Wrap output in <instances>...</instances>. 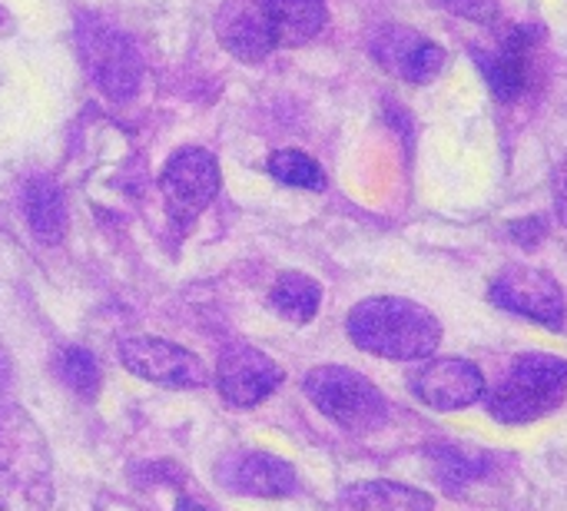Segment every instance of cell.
<instances>
[{"label":"cell","mask_w":567,"mask_h":511,"mask_svg":"<svg viewBox=\"0 0 567 511\" xmlns=\"http://www.w3.org/2000/svg\"><path fill=\"white\" fill-rule=\"evenodd\" d=\"M306 396L329 422L349 436H372L389 422V402L375 382L346 366L312 369L306 376Z\"/></svg>","instance_id":"277c9868"},{"label":"cell","mask_w":567,"mask_h":511,"mask_svg":"<svg viewBox=\"0 0 567 511\" xmlns=\"http://www.w3.org/2000/svg\"><path fill=\"white\" fill-rule=\"evenodd\" d=\"M551 193H555V209H558V219H561V223L567 226V156L561 160V166L555 170Z\"/></svg>","instance_id":"cb8c5ba5"},{"label":"cell","mask_w":567,"mask_h":511,"mask_svg":"<svg viewBox=\"0 0 567 511\" xmlns=\"http://www.w3.org/2000/svg\"><path fill=\"white\" fill-rule=\"evenodd\" d=\"M488 299L512 313L522 316L528 323H538L545 329H565L567 306L561 286L555 283L551 273L535 269V266H505L492 286H488Z\"/></svg>","instance_id":"52a82bcc"},{"label":"cell","mask_w":567,"mask_h":511,"mask_svg":"<svg viewBox=\"0 0 567 511\" xmlns=\"http://www.w3.org/2000/svg\"><path fill=\"white\" fill-rule=\"evenodd\" d=\"M266 166H269V173H272L279 183H286V186L312 190V193L326 190V170H322L309 153H302V150H292V146L276 150V153L269 156Z\"/></svg>","instance_id":"ffe728a7"},{"label":"cell","mask_w":567,"mask_h":511,"mask_svg":"<svg viewBox=\"0 0 567 511\" xmlns=\"http://www.w3.org/2000/svg\"><path fill=\"white\" fill-rule=\"evenodd\" d=\"M23 219L40 243H60L66 233V200L50 176H33L23 186Z\"/></svg>","instance_id":"9a60e30c"},{"label":"cell","mask_w":567,"mask_h":511,"mask_svg":"<svg viewBox=\"0 0 567 511\" xmlns=\"http://www.w3.org/2000/svg\"><path fill=\"white\" fill-rule=\"evenodd\" d=\"M452 13L475 20V23H492L498 17V0H442Z\"/></svg>","instance_id":"7402d4cb"},{"label":"cell","mask_w":567,"mask_h":511,"mask_svg":"<svg viewBox=\"0 0 567 511\" xmlns=\"http://www.w3.org/2000/svg\"><path fill=\"white\" fill-rule=\"evenodd\" d=\"M372 57L392 76H399L405 83H419V86L432 83L445 67V50L432 37H425L412 27H395V23L382 27L375 33Z\"/></svg>","instance_id":"7c38bea8"},{"label":"cell","mask_w":567,"mask_h":511,"mask_svg":"<svg viewBox=\"0 0 567 511\" xmlns=\"http://www.w3.org/2000/svg\"><path fill=\"white\" fill-rule=\"evenodd\" d=\"M272 33L276 47H302L326 27V0H259Z\"/></svg>","instance_id":"2e32d148"},{"label":"cell","mask_w":567,"mask_h":511,"mask_svg":"<svg viewBox=\"0 0 567 511\" xmlns=\"http://www.w3.org/2000/svg\"><path fill=\"white\" fill-rule=\"evenodd\" d=\"M159 193H163L166 213L176 226L196 223L219 193L216 156L209 150H199V146L176 150L159 173Z\"/></svg>","instance_id":"8992f818"},{"label":"cell","mask_w":567,"mask_h":511,"mask_svg":"<svg viewBox=\"0 0 567 511\" xmlns=\"http://www.w3.org/2000/svg\"><path fill=\"white\" fill-rule=\"evenodd\" d=\"M346 329L355 349L392 362L429 359L442 343V323L422 303L402 296H372L355 303Z\"/></svg>","instance_id":"6da1fadb"},{"label":"cell","mask_w":567,"mask_h":511,"mask_svg":"<svg viewBox=\"0 0 567 511\" xmlns=\"http://www.w3.org/2000/svg\"><path fill=\"white\" fill-rule=\"evenodd\" d=\"M567 396V362L548 352L515 356L505 379L485 392L488 412L505 426H528L551 416Z\"/></svg>","instance_id":"3957f363"},{"label":"cell","mask_w":567,"mask_h":511,"mask_svg":"<svg viewBox=\"0 0 567 511\" xmlns=\"http://www.w3.org/2000/svg\"><path fill=\"white\" fill-rule=\"evenodd\" d=\"M508 229H512L515 243H522L525 249H535L548 236V219L545 216H525V219H515Z\"/></svg>","instance_id":"603a6c76"},{"label":"cell","mask_w":567,"mask_h":511,"mask_svg":"<svg viewBox=\"0 0 567 511\" xmlns=\"http://www.w3.org/2000/svg\"><path fill=\"white\" fill-rule=\"evenodd\" d=\"M213 379H216L219 396L229 406L252 409V406L266 402L282 386L286 372L272 356H266V352H259L252 346H229L219 356Z\"/></svg>","instance_id":"30bf717a"},{"label":"cell","mask_w":567,"mask_h":511,"mask_svg":"<svg viewBox=\"0 0 567 511\" xmlns=\"http://www.w3.org/2000/svg\"><path fill=\"white\" fill-rule=\"evenodd\" d=\"M429 459L439 466L445 479H455V482H472L488 472V459L478 449H465V446H432Z\"/></svg>","instance_id":"44dd1931"},{"label":"cell","mask_w":567,"mask_h":511,"mask_svg":"<svg viewBox=\"0 0 567 511\" xmlns=\"http://www.w3.org/2000/svg\"><path fill=\"white\" fill-rule=\"evenodd\" d=\"M53 502V456L40 426L0 402V511H47Z\"/></svg>","instance_id":"7a4b0ae2"},{"label":"cell","mask_w":567,"mask_h":511,"mask_svg":"<svg viewBox=\"0 0 567 511\" xmlns=\"http://www.w3.org/2000/svg\"><path fill=\"white\" fill-rule=\"evenodd\" d=\"M226 482L249 499H289L296 492V469L279 456L249 452L233 466Z\"/></svg>","instance_id":"5bb4252c"},{"label":"cell","mask_w":567,"mask_h":511,"mask_svg":"<svg viewBox=\"0 0 567 511\" xmlns=\"http://www.w3.org/2000/svg\"><path fill=\"white\" fill-rule=\"evenodd\" d=\"M120 362L146 379V382H156V386H173V389H203L209 386V369L206 362L176 346V343H166V339H156V336H130L120 343Z\"/></svg>","instance_id":"ba28073f"},{"label":"cell","mask_w":567,"mask_h":511,"mask_svg":"<svg viewBox=\"0 0 567 511\" xmlns=\"http://www.w3.org/2000/svg\"><path fill=\"white\" fill-rule=\"evenodd\" d=\"M339 511H435V499L399 482H359L339 495Z\"/></svg>","instance_id":"e0dca14e"},{"label":"cell","mask_w":567,"mask_h":511,"mask_svg":"<svg viewBox=\"0 0 567 511\" xmlns=\"http://www.w3.org/2000/svg\"><path fill=\"white\" fill-rule=\"evenodd\" d=\"M216 37L243 63H259L276 50V33L259 0H226L216 13Z\"/></svg>","instance_id":"4fadbf2b"},{"label":"cell","mask_w":567,"mask_h":511,"mask_svg":"<svg viewBox=\"0 0 567 511\" xmlns=\"http://www.w3.org/2000/svg\"><path fill=\"white\" fill-rule=\"evenodd\" d=\"M412 392L429 409L455 412V409L475 406L488 392V382H485L482 369L468 359H455V356L432 359L429 356V362H422L412 372Z\"/></svg>","instance_id":"8fae6325"},{"label":"cell","mask_w":567,"mask_h":511,"mask_svg":"<svg viewBox=\"0 0 567 511\" xmlns=\"http://www.w3.org/2000/svg\"><path fill=\"white\" fill-rule=\"evenodd\" d=\"M76 53L93 80V86L106 100H130L140 90L143 80V60L126 33H120L113 23L100 17H83L76 20Z\"/></svg>","instance_id":"5b68a950"},{"label":"cell","mask_w":567,"mask_h":511,"mask_svg":"<svg viewBox=\"0 0 567 511\" xmlns=\"http://www.w3.org/2000/svg\"><path fill=\"white\" fill-rule=\"evenodd\" d=\"M176 511H206V509H203V505H196L193 499L179 495V502H176Z\"/></svg>","instance_id":"d4e9b609"},{"label":"cell","mask_w":567,"mask_h":511,"mask_svg":"<svg viewBox=\"0 0 567 511\" xmlns=\"http://www.w3.org/2000/svg\"><path fill=\"white\" fill-rule=\"evenodd\" d=\"M542 37H545V30L538 23H518L498 40L495 50H488V53L475 50L482 76L502 103H515L532 90V76H535L532 53L542 43Z\"/></svg>","instance_id":"9c48e42d"},{"label":"cell","mask_w":567,"mask_h":511,"mask_svg":"<svg viewBox=\"0 0 567 511\" xmlns=\"http://www.w3.org/2000/svg\"><path fill=\"white\" fill-rule=\"evenodd\" d=\"M0 20H3V7H0Z\"/></svg>","instance_id":"484cf974"},{"label":"cell","mask_w":567,"mask_h":511,"mask_svg":"<svg viewBox=\"0 0 567 511\" xmlns=\"http://www.w3.org/2000/svg\"><path fill=\"white\" fill-rule=\"evenodd\" d=\"M269 303H272V309H276L282 319H289V323H296V326H306V323L316 319V313H319V306H322V286H319L312 276L292 269V273H282V276L272 283Z\"/></svg>","instance_id":"ac0fdd59"},{"label":"cell","mask_w":567,"mask_h":511,"mask_svg":"<svg viewBox=\"0 0 567 511\" xmlns=\"http://www.w3.org/2000/svg\"><path fill=\"white\" fill-rule=\"evenodd\" d=\"M53 369H56L60 382H63L76 399H83V402H93V399H96V392H100V362H96V356H93L90 349H83V346H66V349L56 356Z\"/></svg>","instance_id":"d6986e66"}]
</instances>
